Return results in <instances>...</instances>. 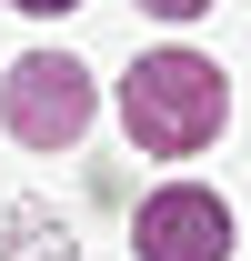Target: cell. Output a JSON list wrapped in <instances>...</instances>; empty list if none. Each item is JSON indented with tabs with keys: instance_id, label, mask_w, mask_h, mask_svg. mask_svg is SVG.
I'll return each instance as SVG.
<instances>
[{
	"instance_id": "3957f363",
	"label": "cell",
	"mask_w": 251,
	"mask_h": 261,
	"mask_svg": "<svg viewBox=\"0 0 251 261\" xmlns=\"http://www.w3.org/2000/svg\"><path fill=\"white\" fill-rule=\"evenodd\" d=\"M0 111H10V130H20L31 151H51V141H70V130L91 121V81H81V70H70L61 50H31V61L10 70Z\"/></svg>"
},
{
	"instance_id": "7a4b0ae2",
	"label": "cell",
	"mask_w": 251,
	"mask_h": 261,
	"mask_svg": "<svg viewBox=\"0 0 251 261\" xmlns=\"http://www.w3.org/2000/svg\"><path fill=\"white\" fill-rule=\"evenodd\" d=\"M131 251H141V261H231V211H221L201 181H171V191L141 201Z\"/></svg>"
},
{
	"instance_id": "5b68a950",
	"label": "cell",
	"mask_w": 251,
	"mask_h": 261,
	"mask_svg": "<svg viewBox=\"0 0 251 261\" xmlns=\"http://www.w3.org/2000/svg\"><path fill=\"white\" fill-rule=\"evenodd\" d=\"M141 10H161V20H191V10H211V0H141Z\"/></svg>"
},
{
	"instance_id": "6da1fadb",
	"label": "cell",
	"mask_w": 251,
	"mask_h": 261,
	"mask_svg": "<svg viewBox=\"0 0 251 261\" xmlns=\"http://www.w3.org/2000/svg\"><path fill=\"white\" fill-rule=\"evenodd\" d=\"M221 111H231V91H221V70L201 61V50H151V61L121 81V121L141 151H161V161H191L201 141L221 130Z\"/></svg>"
},
{
	"instance_id": "277c9868",
	"label": "cell",
	"mask_w": 251,
	"mask_h": 261,
	"mask_svg": "<svg viewBox=\"0 0 251 261\" xmlns=\"http://www.w3.org/2000/svg\"><path fill=\"white\" fill-rule=\"evenodd\" d=\"M10 261H70V231L51 241V211L20 201V211H10Z\"/></svg>"
},
{
	"instance_id": "8992f818",
	"label": "cell",
	"mask_w": 251,
	"mask_h": 261,
	"mask_svg": "<svg viewBox=\"0 0 251 261\" xmlns=\"http://www.w3.org/2000/svg\"><path fill=\"white\" fill-rule=\"evenodd\" d=\"M20 10H70V0H20Z\"/></svg>"
}]
</instances>
